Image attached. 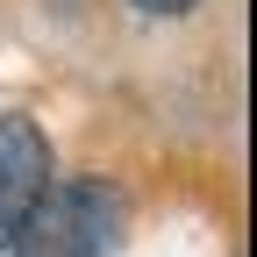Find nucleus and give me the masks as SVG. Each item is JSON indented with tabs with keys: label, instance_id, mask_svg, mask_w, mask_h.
I'll list each match as a JSON object with an SVG mask.
<instances>
[{
	"label": "nucleus",
	"instance_id": "nucleus-1",
	"mask_svg": "<svg viewBox=\"0 0 257 257\" xmlns=\"http://www.w3.org/2000/svg\"><path fill=\"white\" fill-rule=\"evenodd\" d=\"M114 221H121V200L100 179H50L36 193V207L22 214L8 250L15 257H107Z\"/></svg>",
	"mask_w": 257,
	"mask_h": 257
},
{
	"label": "nucleus",
	"instance_id": "nucleus-2",
	"mask_svg": "<svg viewBox=\"0 0 257 257\" xmlns=\"http://www.w3.org/2000/svg\"><path fill=\"white\" fill-rule=\"evenodd\" d=\"M50 136L29 114H0V250L15 243L22 214L36 207V193L50 186Z\"/></svg>",
	"mask_w": 257,
	"mask_h": 257
},
{
	"label": "nucleus",
	"instance_id": "nucleus-3",
	"mask_svg": "<svg viewBox=\"0 0 257 257\" xmlns=\"http://www.w3.org/2000/svg\"><path fill=\"white\" fill-rule=\"evenodd\" d=\"M143 15H186V8H200V0H136Z\"/></svg>",
	"mask_w": 257,
	"mask_h": 257
}]
</instances>
